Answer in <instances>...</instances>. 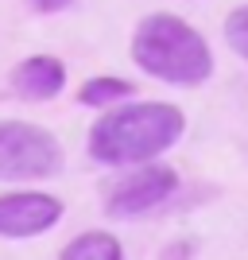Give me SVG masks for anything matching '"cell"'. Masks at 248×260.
<instances>
[{
    "instance_id": "1",
    "label": "cell",
    "mask_w": 248,
    "mask_h": 260,
    "mask_svg": "<svg viewBox=\"0 0 248 260\" xmlns=\"http://www.w3.org/2000/svg\"><path fill=\"white\" fill-rule=\"evenodd\" d=\"M186 128L183 109L163 101L120 105L89 128V155L97 163H148L163 155Z\"/></svg>"
},
{
    "instance_id": "6",
    "label": "cell",
    "mask_w": 248,
    "mask_h": 260,
    "mask_svg": "<svg viewBox=\"0 0 248 260\" xmlns=\"http://www.w3.org/2000/svg\"><path fill=\"white\" fill-rule=\"evenodd\" d=\"M66 86V66L51 54H31L12 70V89L27 101H51Z\"/></svg>"
},
{
    "instance_id": "4",
    "label": "cell",
    "mask_w": 248,
    "mask_h": 260,
    "mask_svg": "<svg viewBox=\"0 0 248 260\" xmlns=\"http://www.w3.org/2000/svg\"><path fill=\"white\" fill-rule=\"evenodd\" d=\"M174 186H179V175L167 167V163H144L136 171H128L120 179L105 198V210L109 217H140L148 210L163 206L167 198L174 194Z\"/></svg>"
},
{
    "instance_id": "2",
    "label": "cell",
    "mask_w": 248,
    "mask_h": 260,
    "mask_svg": "<svg viewBox=\"0 0 248 260\" xmlns=\"http://www.w3.org/2000/svg\"><path fill=\"white\" fill-rule=\"evenodd\" d=\"M132 58L159 82L171 86H198L214 74V51L202 35L179 16H148L132 35Z\"/></svg>"
},
{
    "instance_id": "5",
    "label": "cell",
    "mask_w": 248,
    "mask_h": 260,
    "mask_svg": "<svg viewBox=\"0 0 248 260\" xmlns=\"http://www.w3.org/2000/svg\"><path fill=\"white\" fill-rule=\"evenodd\" d=\"M58 217H62V202L54 194H39V190L0 194V237H12V241L39 237Z\"/></svg>"
},
{
    "instance_id": "3",
    "label": "cell",
    "mask_w": 248,
    "mask_h": 260,
    "mask_svg": "<svg viewBox=\"0 0 248 260\" xmlns=\"http://www.w3.org/2000/svg\"><path fill=\"white\" fill-rule=\"evenodd\" d=\"M62 171V144L27 120H0V179H51Z\"/></svg>"
},
{
    "instance_id": "7",
    "label": "cell",
    "mask_w": 248,
    "mask_h": 260,
    "mask_svg": "<svg viewBox=\"0 0 248 260\" xmlns=\"http://www.w3.org/2000/svg\"><path fill=\"white\" fill-rule=\"evenodd\" d=\"M62 256L70 260H117L120 256V241L113 233H82L62 249Z\"/></svg>"
},
{
    "instance_id": "10",
    "label": "cell",
    "mask_w": 248,
    "mask_h": 260,
    "mask_svg": "<svg viewBox=\"0 0 248 260\" xmlns=\"http://www.w3.org/2000/svg\"><path fill=\"white\" fill-rule=\"evenodd\" d=\"M31 4H35L39 12H58V8H66L70 0H31Z\"/></svg>"
},
{
    "instance_id": "8",
    "label": "cell",
    "mask_w": 248,
    "mask_h": 260,
    "mask_svg": "<svg viewBox=\"0 0 248 260\" xmlns=\"http://www.w3.org/2000/svg\"><path fill=\"white\" fill-rule=\"evenodd\" d=\"M124 98H132V82H124V78H89L78 89L82 105H109V101H124Z\"/></svg>"
},
{
    "instance_id": "9",
    "label": "cell",
    "mask_w": 248,
    "mask_h": 260,
    "mask_svg": "<svg viewBox=\"0 0 248 260\" xmlns=\"http://www.w3.org/2000/svg\"><path fill=\"white\" fill-rule=\"evenodd\" d=\"M225 39L240 58H248V4L244 8H233L225 16Z\"/></svg>"
}]
</instances>
